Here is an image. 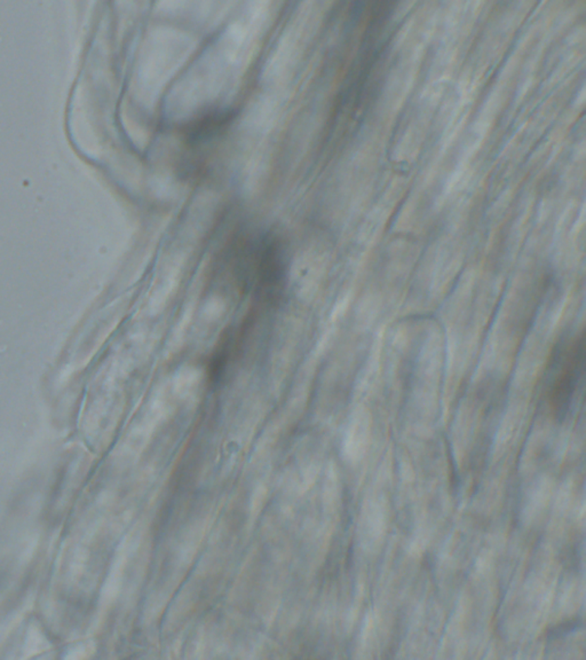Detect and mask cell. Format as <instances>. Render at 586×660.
Listing matches in <instances>:
<instances>
[{
  "label": "cell",
  "mask_w": 586,
  "mask_h": 660,
  "mask_svg": "<svg viewBox=\"0 0 586 660\" xmlns=\"http://www.w3.org/2000/svg\"><path fill=\"white\" fill-rule=\"evenodd\" d=\"M234 118V112L227 109H214L187 124L184 134L187 144L199 146L212 141L229 127Z\"/></svg>",
  "instance_id": "2"
},
{
  "label": "cell",
  "mask_w": 586,
  "mask_h": 660,
  "mask_svg": "<svg viewBox=\"0 0 586 660\" xmlns=\"http://www.w3.org/2000/svg\"><path fill=\"white\" fill-rule=\"evenodd\" d=\"M556 380L552 389V400L561 413L570 403L583 371L584 338H576L556 357Z\"/></svg>",
  "instance_id": "1"
}]
</instances>
